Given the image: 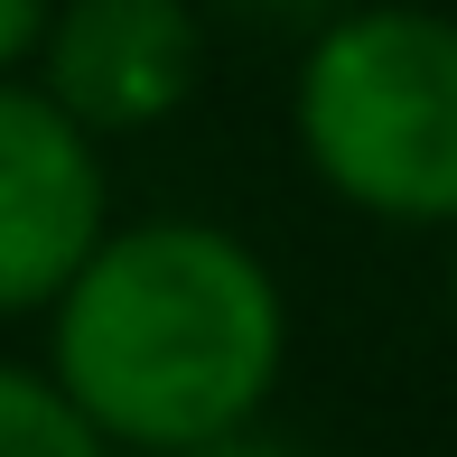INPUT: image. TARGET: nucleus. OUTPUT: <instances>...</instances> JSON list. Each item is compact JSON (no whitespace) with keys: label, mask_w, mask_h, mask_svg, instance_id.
Masks as SVG:
<instances>
[{"label":"nucleus","mask_w":457,"mask_h":457,"mask_svg":"<svg viewBox=\"0 0 457 457\" xmlns=\"http://www.w3.org/2000/svg\"><path fill=\"white\" fill-rule=\"evenodd\" d=\"M47 373L112 448H205L271 411L289 373V289L205 215L103 224L47 299Z\"/></svg>","instance_id":"1"},{"label":"nucleus","mask_w":457,"mask_h":457,"mask_svg":"<svg viewBox=\"0 0 457 457\" xmlns=\"http://www.w3.org/2000/svg\"><path fill=\"white\" fill-rule=\"evenodd\" d=\"M289 140L337 205L402 234H457V10H327L289 75Z\"/></svg>","instance_id":"2"},{"label":"nucleus","mask_w":457,"mask_h":457,"mask_svg":"<svg viewBox=\"0 0 457 457\" xmlns=\"http://www.w3.org/2000/svg\"><path fill=\"white\" fill-rule=\"evenodd\" d=\"M103 224H112L103 140L37 94V75H0V318H47Z\"/></svg>","instance_id":"3"},{"label":"nucleus","mask_w":457,"mask_h":457,"mask_svg":"<svg viewBox=\"0 0 457 457\" xmlns=\"http://www.w3.org/2000/svg\"><path fill=\"white\" fill-rule=\"evenodd\" d=\"M29 66L37 94L66 103L94 140H131L205 85V19L196 0H56Z\"/></svg>","instance_id":"4"},{"label":"nucleus","mask_w":457,"mask_h":457,"mask_svg":"<svg viewBox=\"0 0 457 457\" xmlns=\"http://www.w3.org/2000/svg\"><path fill=\"white\" fill-rule=\"evenodd\" d=\"M0 457H112V439L56 392L47 364L0 355Z\"/></svg>","instance_id":"5"},{"label":"nucleus","mask_w":457,"mask_h":457,"mask_svg":"<svg viewBox=\"0 0 457 457\" xmlns=\"http://www.w3.org/2000/svg\"><path fill=\"white\" fill-rule=\"evenodd\" d=\"M56 0H0V75H19L37 56V29H47Z\"/></svg>","instance_id":"6"},{"label":"nucleus","mask_w":457,"mask_h":457,"mask_svg":"<svg viewBox=\"0 0 457 457\" xmlns=\"http://www.w3.org/2000/svg\"><path fill=\"white\" fill-rule=\"evenodd\" d=\"M234 19H262V29H318L327 10H345V0H224Z\"/></svg>","instance_id":"7"},{"label":"nucleus","mask_w":457,"mask_h":457,"mask_svg":"<svg viewBox=\"0 0 457 457\" xmlns=\"http://www.w3.org/2000/svg\"><path fill=\"white\" fill-rule=\"evenodd\" d=\"M178 457H299V448L271 439L262 420H243V429H224V439H205V448H178Z\"/></svg>","instance_id":"8"},{"label":"nucleus","mask_w":457,"mask_h":457,"mask_svg":"<svg viewBox=\"0 0 457 457\" xmlns=\"http://www.w3.org/2000/svg\"><path fill=\"white\" fill-rule=\"evenodd\" d=\"M448 318H457V234H448Z\"/></svg>","instance_id":"9"}]
</instances>
